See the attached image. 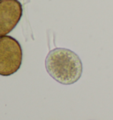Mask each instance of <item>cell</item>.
<instances>
[{
  "label": "cell",
  "instance_id": "cell-1",
  "mask_svg": "<svg viewBox=\"0 0 113 120\" xmlns=\"http://www.w3.org/2000/svg\"><path fill=\"white\" fill-rule=\"evenodd\" d=\"M45 68L52 79L63 85L74 84L82 74V62L79 56L64 48H56L48 53Z\"/></svg>",
  "mask_w": 113,
  "mask_h": 120
},
{
  "label": "cell",
  "instance_id": "cell-2",
  "mask_svg": "<svg viewBox=\"0 0 113 120\" xmlns=\"http://www.w3.org/2000/svg\"><path fill=\"white\" fill-rule=\"evenodd\" d=\"M22 48L10 35L0 37V76H11L19 71L22 64Z\"/></svg>",
  "mask_w": 113,
  "mask_h": 120
},
{
  "label": "cell",
  "instance_id": "cell-3",
  "mask_svg": "<svg viewBox=\"0 0 113 120\" xmlns=\"http://www.w3.org/2000/svg\"><path fill=\"white\" fill-rule=\"evenodd\" d=\"M22 13V4L19 0H0V37L15 28Z\"/></svg>",
  "mask_w": 113,
  "mask_h": 120
}]
</instances>
